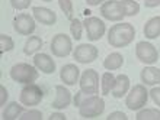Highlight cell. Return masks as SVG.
<instances>
[{
  "label": "cell",
  "instance_id": "cell-25",
  "mask_svg": "<svg viewBox=\"0 0 160 120\" xmlns=\"http://www.w3.org/2000/svg\"><path fill=\"white\" fill-rule=\"evenodd\" d=\"M115 83V77L114 74H111L109 71H106L105 74L102 75V95H108L112 91Z\"/></svg>",
  "mask_w": 160,
  "mask_h": 120
},
{
  "label": "cell",
  "instance_id": "cell-29",
  "mask_svg": "<svg viewBox=\"0 0 160 120\" xmlns=\"http://www.w3.org/2000/svg\"><path fill=\"white\" fill-rule=\"evenodd\" d=\"M21 120H42L44 116H42V113L37 108H32V110H28V112H23L19 117Z\"/></svg>",
  "mask_w": 160,
  "mask_h": 120
},
{
  "label": "cell",
  "instance_id": "cell-11",
  "mask_svg": "<svg viewBox=\"0 0 160 120\" xmlns=\"http://www.w3.org/2000/svg\"><path fill=\"white\" fill-rule=\"evenodd\" d=\"M13 29H15L16 33L22 35V36H29L37 29L35 17H32L28 13H19L13 19Z\"/></svg>",
  "mask_w": 160,
  "mask_h": 120
},
{
  "label": "cell",
  "instance_id": "cell-17",
  "mask_svg": "<svg viewBox=\"0 0 160 120\" xmlns=\"http://www.w3.org/2000/svg\"><path fill=\"white\" fill-rule=\"evenodd\" d=\"M140 80L144 85H148V87H154L160 84V68H156L153 65L144 67L140 72Z\"/></svg>",
  "mask_w": 160,
  "mask_h": 120
},
{
  "label": "cell",
  "instance_id": "cell-30",
  "mask_svg": "<svg viewBox=\"0 0 160 120\" xmlns=\"http://www.w3.org/2000/svg\"><path fill=\"white\" fill-rule=\"evenodd\" d=\"M9 2L12 4V7L16 9V10H25L32 3V0H9Z\"/></svg>",
  "mask_w": 160,
  "mask_h": 120
},
{
  "label": "cell",
  "instance_id": "cell-31",
  "mask_svg": "<svg viewBox=\"0 0 160 120\" xmlns=\"http://www.w3.org/2000/svg\"><path fill=\"white\" fill-rule=\"evenodd\" d=\"M148 95L152 97V100L154 101V104L160 107V87L152 88V90H150V93H148Z\"/></svg>",
  "mask_w": 160,
  "mask_h": 120
},
{
  "label": "cell",
  "instance_id": "cell-36",
  "mask_svg": "<svg viewBox=\"0 0 160 120\" xmlns=\"http://www.w3.org/2000/svg\"><path fill=\"white\" fill-rule=\"evenodd\" d=\"M86 2V4H89V6H99V4H102L103 2H106V0H84Z\"/></svg>",
  "mask_w": 160,
  "mask_h": 120
},
{
  "label": "cell",
  "instance_id": "cell-4",
  "mask_svg": "<svg viewBox=\"0 0 160 120\" xmlns=\"http://www.w3.org/2000/svg\"><path fill=\"white\" fill-rule=\"evenodd\" d=\"M148 100V90L147 85L144 84H137L127 93L125 97V106L131 112H138L147 104Z\"/></svg>",
  "mask_w": 160,
  "mask_h": 120
},
{
  "label": "cell",
  "instance_id": "cell-33",
  "mask_svg": "<svg viewBox=\"0 0 160 120\" xmlns=\"http://www.w3.org/2000/svg\"><path fill=\"white\" fill-rule=\"evenodd\" d=\"M0 94H2V99H0V106H6V101H8V88L4 87L3 84L0 85Z\"/></svg>",
  "mask_w": 160,
  "mask_h": 120
},
{
  "label": "cell",
  "instance_id": "cell-19",
  "mask_svg": "<svg viewBox=\"0 0 160 120\" xmlns=\"http://www.w3.org/2000/svg\"><path fill=\"white\" fill-rule=\"evenodd\" d=\"M25 112V106L19 104L16 101H10L9 104H6V107L2 112V119L4 120H16L21 117V114Z\"/></svg>",
  "mask_w": 160,
  "mask_h": 120
},
{
  "label": "cell",
  "instance_id": "cell-32",
  "mask_svg": "<svg viewBox=\"0 0 160 120\" xmlns=\"http://www.w3.org/2000/svg\"><path fill=\"white\" fill-rule=\"evenodd\" d=\"M127 119H128L127 114L122 112H112L109 116L106 117V120H127Z\"/></svg>",
  "mask_w": 160,
  "mask_h": 120
},
{
  "label": "cell",
  "instance_id": "cell-12",
  "mask_svg": "<svg viewBox=\"0 0 160 120\" xmlns=\"http://www.w3.org/2000/svg\"><path fill=\"white\" fill-rule=\"evenodd\" d=\"M98 55H99V51L92 44H80L73 51V57L79 64H90V62L96 61Z\"/></svg>",
  "mask_w": 160,
  "mask_h": 120
},
{
  "label": "cell",
  "instance_id": "cell-34",
  "mask_svg": "<svg viewBox=\"0 0 160 120\" xmlns=\"http://www.w3.org/2000/svg\"><path fill=\"white\" fill-rule=\"evenodd\" d=\"M144 6L148 9L157 7V6H160V0H146V2H144Z\"/></svg>",
  "mask_w": 160,
  "mask_h": 120
},
{
  "label": "cell",
  "instance_id": "cell-16",
  "mask_svg": "<svg viewBox=\"0 0 160 120\" xmlns=\"http://www.w3.org/2000/svg\"><path fill=\"white\" fill-rule=\"evenodd\" d=\"M34 65L38 68V71H42L44 74H52L55 72V61L48 54L39 52L34 55Z\"/></svg>",
  "mask_w": 160,
  "mask_h": 120
},
{
  "label": "cell",
  "instance_id": "cell-2",
  "mask_svg": "<svg viewBox=\"0 0 160 120\" xmlns=\"http://www.w3.org/2000/svg\"><path fill=\"white\" fill-rule=\"evenodd\" d=\"M9 75L15 83L26 85V84H32L38 80V68L35 65L26 64V62H19L10 68Z\"/></svg>",
  "mask_w": 160,
  "mask_h": 120
},
{
  "label": "cell",
  "instance_id": "cell-14",
  "mask_svg": "<svg viewBox=\"0 0 160 120\" xmlns=\"http://www.w3.org/2000/svg\"><path fill=\"white\" fill-rule=\"evenodd\" d=\"M32 15H34L35 21L39 22L41 25L52 26V25H55V22H57V15L48 7L34 6V7H32Z\"/></svg>",
  "mask_w": 160,
  "mask_h": 120
},
{
  "label": "cell",
  "instance_id": "cell-3",
  "mask_svg": "<svg viewBox=\"0 0 160 120\" xmlns=\"http://www.w3.org/2000/svg\"><path fill=\"white\" fill-rule=\"evenodd\" d=\"M79 114L83 119H95L99 117L105 110V101L101 95L93 94V95H88L86 99L82 100L79 107Z\"/></svg>",
  "mask_w": 160,
  "mask_h": 120
},
{
  "label": "cell",
  "instance_id": "cell-20",
  "mask_svg": "<svg viewBox=\"0 0 160 120\" xmlns=\"http://www.w3.org/2000/svg\"><path fill=\"white\" fill-rule=\"evenodd\" d=\"M144 36L147 39H156L160 36V16H154L148 19L144 25Z\"/></svg>",
  "mask_w": 160,
  "mask_h": 120
},
{
  "label": "cell",
  "instance_id": "cell-6",
  "mask_svg": "<svg viewBox=\"0 0 160 120\" xmlns=\"http://www.w3.org/2000/svg\"><path fill=\"white\" fill-rule=\"evenodd\" d=\"M50 48L54 57H57V58H66V57H68V55L72 54V51H73L72 38L67 36L66 33H57L51 39Z\"/></svg>",
  "mask_w": 160,
  "mask_h": 120
},
{
  "label": "cell",
  "instance_id": "cell-23",
  "mask_svg": "<svg viewBox=\"0 0 160 120\" xmlns=\"http://www.w3.org/2000/svg\"><path fill=\"white\" fill-rule=\"evenodd\" d=\"M135 120H160V110L157 108H146L135 112Z\"/></svg>",
  "mask_w": 160,
  "mask_h": 120
},
{
  "label": "cell",
  "instance_id": "cell-1",
  "mask_svg": "<svg viewBox=\"0 0 160 120\" xmlns=\"http://www.w3.org/2000/svg\"><path fill=\"white\" fill-rule=\"evenodd\" d=\"M135 28L131 23L119 22L108 30V44L114 48H125L134 41Z\"/></svg>",
  "mask_w": 160,
  "mask_h": 120
},
{
  "label": "cell",
  "instance_id": "cell-26",
  "mask_svg": "<svg viewBox=\"0 0 160 120\" xmlns=\"http://www.w3.org/2000/svg\"><path fill=\"white\" fill-rule=\"evenodd\" d=\"M121 3L125 7L127 16H135L140 12V4L137 0H121Z\"/></svg>",
  "mask_w": 160,
  "mask_h": 120
},
{
  "label": "cell",
  "instance_id": "cell-38",
  "mask_svg": "<svg viewBox=\"0 0 160 120\" xmlns=\"http://www.w3.org/2000/svg\"><path fill=\"white\" fill-rule=\"evenodd\" d=\"M42 2H52V0H42Z\"/></svg>",
  "mask_w": 160,
  "mask_h": 120
},
{
  "label": "cell",
  "instance_id": "cell-7",
  "mask_svg": "<svg viewBox=\"0 0 160 120\" xmlns=\"http://www.w3.org/2000/svg\"><path fill=\"white\" fill-rule=\"evenodd\" d=\"M101 15L103 19L111 22H121L125 15V7L121 0H106L101 4Z\"/></svg>",
  "mask_w": 160,
  "mask_h": 120
},
{
  "label": "cell",
  "instance_id": "cell-8",
  "mask_svg": "<svg viewBox=\"0 0 160 120\" xmlns=\"http://www.w3.org/2000/svg\"><path fill=\"white\" fill-rule=\"evenodd\" d=\"M44 99V91L39 87L38 84H26L25 87L21 90V94H19V100L21 103L25 106V107H34V106H38L39 103Z\"/></svg>",
  "mask_w": 160,
  "mask_h": 120
},
{
  "label": "cell",
  "instance_id": "cell-18",
  "mask_svg": "<svg viewBox=\"0 0 160 120\" xmlns=\"http://www.w3.org/2000/svg\"><path fill=\"white\" fill-rule=\"evenodd\" d=\"M130 85H131V83H130V77L128 75H125V74L117 75L111 94L114 95L115 99H122L130 91Z\"/></svg>",
  "mask_w": 160,
  "mask_h": 120
},
{
  "label": "cell",
  "instance_id": "cell-27",
  "mask_svg": "<svg viewBox=\"0 0 160 120\" xmlns=\"http://www.w3.org/2000/svg\"><path fill=\"white\" fill-rule=\"evenodd\" d=\"M13 48H15L13 39L10 36H8V35L2 33V35H0V52H2V54L10 52V51H13Z\"/></svg>",
  "mask_w": 160,
  "mask_h": 120
},
{
  "label": "cell",
  "instance_id": "cell-9",
  "mask_svg": "<svg viewBox=\"0 0 160 120\" xmlns=\"http://www.w3.org/2000/svg\"><path fill=\"white\" fill-rule=\"evenodd\" d=\"M135 57L140 62H143L146 65H153L159 61V51L150 42L140 41L137 42V46H135Z\"/></svg>",
  "mask_w": 160,
  "mask_h": 120
},
{
  "label": "cell",
  "instance_id": "cell-10",
  "mask_svg": "<svg viewBox=\"0 0 160 120\" xmlns=\"http://www.w3.org/2000/svg\"><path fill=\"white\" fill-rule=\"evenodd\" d=\"M83 26L88 35V39L90 42L99 41L106 32V25L101 17L98 16H89L83 21Z\"/></svg>",
  "mask_w": 160,
  "mask_h": 120
},
{
  "label": "cell",
  "instance_id": "cell-5",
  "mask_svg": "<svg viewBox=\"0 0 160 120\" xmlns=\"http://www.w3.org/2000/svg\"><path fill=\"white\" fill-rule=\"evenodd\" d=\"M99 80H101V77H99L96 70H93V68L84 70L79 80L80 91H82L84 95L99 94V87H101Z\"/></svg>",
  "mask_w": 160,
  "mask_h": 120
},
{
  "label": "cell",
  "instance_id": "cell-35",
  "mask_svg": "<svg viewBox=\"0 0 160 120\" xmlns=\"http://www.w3.org/2000/svg\"><path fill=\"white\" fill-rule=\"evenodd\" d=\"M48 119H50V120H66L67 117L64 116L63 113H52V114H51Z\"/></svg>",
  "mask_w": 160,
  "mask_h": 120
},
{
  "label": "cell",
  "instance_id": "cell-13",
  "mask_svg": "<svg viewBox=\"0 0 160 120\" xmlns=\"http://www.w3.org/2000/svg\"><path fill=\"white\" fill-rule=\"evenodd\" d=\"M80 70L76 64H67V65H63L61 71H60V78L66 85L72 87V85H76L80 80Z\"/></svg>",
  "mask_w": 160,
  "mask_h": 120
},
{
  "label": "cell",
  "instance_id": "cell-37",
  "mask_svg": "<svg viewBox=\"0 0 160 120\" xmlns=\"http://www.w3.org/2000/svg\"><path fill=\"white\" fill-rule=\"evenodd\" d=\"M82 95H83V93H82V91H79V93H77L76 94V97H74V106H76V107H79L80 106V103H82Z\"/></svg>",
  "mask_w": 160,
  "mask_h": 120
},
{
  "label": "cell",
  "instance_id": "cell-15",
  "mask_svg": "<svg viewBox=\"0 0 160 120\" xmlns=\"http://www.w3.org/2000/svg\"><path fill=\"white\" fill-rule=\"evenodd\" d=\"M72 104V93L64 85H55V99L52 101V107L55 110H64Z\"/></svg>",
  "mask_w": 160,
  "mask_h": 120
},
{
  "label": "cell",
  "instance_id": "cell-21",
  "mask_svg": "<svg viewBox=\"0 0 160 120\" xmlns=\"http://www.w3.org/2000/svg\"><path fill=\"white\" fill-rule=\"evenodd\" d=\"M122 65H124V57L119 52H112V54H109L103 59V67L108 71L119 70Z\"/></svg>",
  "mask_w": 160,
  "mask_h": 120
},
{
  "label": "cell",
  "instance_id": "cell-24",
  "mask_svg": "<svg viewBox=\"0 0 160 120\" xmlns=\"http://www.w3.org/2000/svg\"><path fill=\"white\" fill-rule=\"evenodd\" d=\"M83 22L79 21L77 17H73L72 21H70V33H72V36L76 39V41H80L82 39V35H83Z\"/></svg>",
  "mask_w": 160,
  "mask_h": 120
},
{
  "label": "cell",
  "instance_id": "cell-28",
  "mask_svg": "<svg viewBox=\"0 0 160 120\" xmlns=\"http://www.w3.org/2000/svg\"><path fill=\"white\" fill-rule=\"evenodd\" d=\"M58 6L63 10L64 16L67 17L68 21L73 19V2L72 0H58Z\"/></svg>",
  "mask_w": 160,
  "mask_h": 120
},
{
  "label": "cell",
  "instance_id": "cell-22",
  "mask_svg": "<svg viewBox=\"0 0 160 120\" xmlns=\"http://www.w3.org/2000/svg\"><path fill=\"white\" fill-rule=\"evenodd\" d=\"M42 39L39 36H29L23 45V54L25 55H35L42 48Z\"/></svg>",
  "mask_w": 160,
  "mask_h": 120
}]
</instances>
